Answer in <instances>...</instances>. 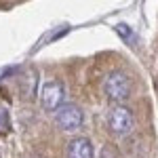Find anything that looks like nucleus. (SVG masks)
Returning a JSON list of instances; mask_svg holds the SVG:
<instances>
[{"label":"nucleus","instance_id":"1","mask_svg":"<svg viewBox=\"0 0 158 158\" xmlns=\"http://www.w3.org/2000/svg\"><path fill=\"white\" fill-rule=\"evenodd\" d=\"M103 93L110 101L120 106V101L129 99V95H131V80L122 72H110L103 80Z\"/></svg>","mask_w":158,"mask_h":158},{"label":"nucleus","instance_id":"2","mask_svg":"<svg viewBox=\"0 0 158 158\" xmlns=\"http://www.w3.org/2000/svg\"><path fill=\"white\" fill-rule=\"evenodd\" d=\"M55 122H57V127H59L61 131L74 133V131H78L82 127L85 114H82V110L78 108V106H74V103H63L57 110V114H55Z\"/></svg>","mask_w":158,"mask_h":158},{"label":"nucleus","instance_id":"3","mask_svg":"<svg viewBox=\"0 0 158 158\" xmlns=\"http://www.w3.org/2000/svg\"><path fill=\"white\" fill-rule=\"evenodd\" d=\"M63 97H65V89L59 80H47L40 89V103L49 112H57L63 106Z\"/></svg>","mask_w":158,"mask_h":158},{"label":"nucleus","instance_id":"4","mask_svg":"<svg viewBox=\"0 0 158 158\" xmlns=\"http://www.w3.org/2000/svg\"><path fill=\"white\" fill-rule=\"evenodd\" d=\"M108 127L112 133L127 135L133 129V114H131V110L124 108V106H114L108 112Z\"/></svg>","mask_w":158,"mask_h":158},{"label":"nucleus","instance_id":"5","mask_svg":"<svg viewBox=\"0 0 158 158\" xmlns=\"http://www.w3.org/2000/svg\"><path fill=\"white\" fill-rule=\"evenodd\" d=\"M68 158H95L93 143L86 137H74L68 143Z\"/></svg>","mask_w":158,"mask_h":158},{"label":"nucleus","instance_id":"6","mask_svg":"<svg viewBox=\"0 0 158 158\" xmlns=\"http://www.w3.org/2000/svg\"><path fill=\"white\" fill-rule=\"evenodd\" d=\"M17 86H19V93H21V97L23 99H34L36 97V86H38V74L34 70H27L19 76V80H17Z\"/></svg>","mask_w":158,"mask_h":158},{"label":"nucleus","instance_id":"7","mask_svg":"<svg viewBox=\"0 0 158 158\" xmlns=\"http://www.w3.org/2000/svg\"><path fill=\"white\" fill-rule=\"evenodd\" d=\"M11 129V118H9V110L0 108V133H6Z\"/></svg>","mask_w":158,"mask_h":158},{"label":"nucleus","instance_id":"8","mask_svg":"<svg viewBox=\"0 0 158 158\" xmlns=\"http://www.w3.org/2000/svg\"><path fill=\"white\" fill-rule=\"evenodd\" d=\"M101 158H116V154H114L112 150H103V152H101Z\"/></svg>","mask_w":158,"mask_h":158},{"label":"nucleus","instance_id":"9","mask_svg":"<svg viewBox=\"0 0 158 158\" xmlns=\"http://www.w3.org/2000/svg\"><path fill=\"white\" fill-rule=\"evenodd\" d=\"M30 158H40V156H30Z\"/></svg>","mask_w":158,"mask_h":158},{"label":"nucleus","instance_id":"10","mask_svg":"<svg viewBox=\"0 0 158 158\" xmlns=\"http://www.w3.org/2000/svg\"><path fill=\"white\" fill-rule=\"evenodd\" d=\"M0 158H2V152H0Z\"/></svg>","mask_w":158,"mask_h":158}]
</instances>
